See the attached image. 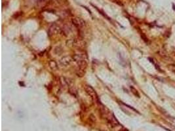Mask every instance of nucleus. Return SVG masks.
<instances>
[{"mask_svg": "<svg viewBox=\"0 0 175 131\" xmlns=\"http://www.w3.org/2000/svg\"><path fill=\"white\" fill-rule=\"evenodd\" d=\"M72 24L77 28H81L85 26V22L81 18L74 17L72 20Z\"/></svg>", "mask_w": 175, "mask_h": 131, "instance_id": "3", "label": "nucleus"}, {"mask_svg": "<svg viewBox=\"0 0 175 131\" xmlns=\"http://www.w3.org/2000/svg\"><path fill=\"white\" fill-rule=\"evenodd\" d=\"M72 45H73L75 47H76L79 49H84L85 47V43L83 42V41L80 39H76L73 41Z\"/></svg>", "mask_w": 175, "mask_h": 131, "instance_id": "6", "label": "nucleus"}, {"mask_svg": "<svg viewBox=\"0 0 175 131\" xmlns=\"http://www.w3.org/2000/svg\"><path fill=\"white\" fill-rule=\"evenodd\" d=\"M130 90H131V91L133 94H134L136 96H137L139 98L140 97V94L138 92V91L136 89H135L133 87H130Z\"/></svg>", "mask_w": 175, "mask_h": 131, "instance_id": "8", "label": "nucleus"}, {"mask_svg": "<svg viewBox=\"0 0 175 131\" xmlns=\"http://www.w3.org/2000/svg\"><path fill=\"white\" fill-rule=\"evenodd\" d=\"M173 9L175 10V5H173Z\"/></svg>", "mask_w": 175, "mask_h": 131, "instance_id": "9", "label": "nucleus"}, {"mask_svg": "<svg viewBox=\"0 0 175 131\" xmlns=\"http://www.w3.org/2000/svg\"><path fill=\"white\" fill-rule=\"evenodd\" d=\"M73 61L72 57L69 56H63L62 58L60 60V63L61 65L64 66H67L70 65L72 61Z\"/></svg>", "mask_w": 175, "mask_h": 131, "instance_id": "5", "label": "nucleus"}, {"mask_svg": "<svg viewBox=\"0 0 175 131\" xmlns=\"http://www.w3.org/2000/svg\"><path fill=\"white\" fill-rule=\"evenodd\" d=\"M49 66L52 70H57V64L54 61H51L49 62Z\"/></svg>", "mask_w": 175, "mask_h": 131, "instance_id": "7", "label": "nucleus"}, {"mask_svg": "<svg viewBox=\"0 0 175 131\" xmlns=\"http://www.w3.org/2000/svg\"><path fill=\"white\" fill-rule=\"evenodd\" d=\"M60 32H61V28L59 26V25H58L57 24L55 23L53 24H52L51 27L49 28L48 34L50 36H52V35H55L60 34Z\"/></svg>", "mask_w": 175, "mask_h": 131, "instance_id": "2", "label": "nucleus"}, {"mask_svg": "<svg viewBox=\"0 0 175 131\" xmlns=\"http://www.w3.org/2000/svg\"><path fill=\"white\" fill-rule=\"evenodd\" d=\"M72 59L73 61L77 62V64H81L82 63H84V62H87V58L86 55L83 54H76L72 56Z\"/></svg>", "mask_w": 175, "mask_h": 131, "instance_id": "1", "label": "nucleus"}, {"mask_svg": "<svg viewBox=\"0 0 175 131\" xmlns=\"http://www.w3.org/2000/svg\"><path fill=\"white\" fill-rule=\"evenodd\" d=\"M85 89L86 92H87L91 98H93V99L98 100V96H97L96 92L95 90H94L92 87L89 85H86L85 87Z\"/></svg>", "mask_w": 175, "mask_h": 131, "instance_id": "4", "label": "nucleus"}]
</instances>
